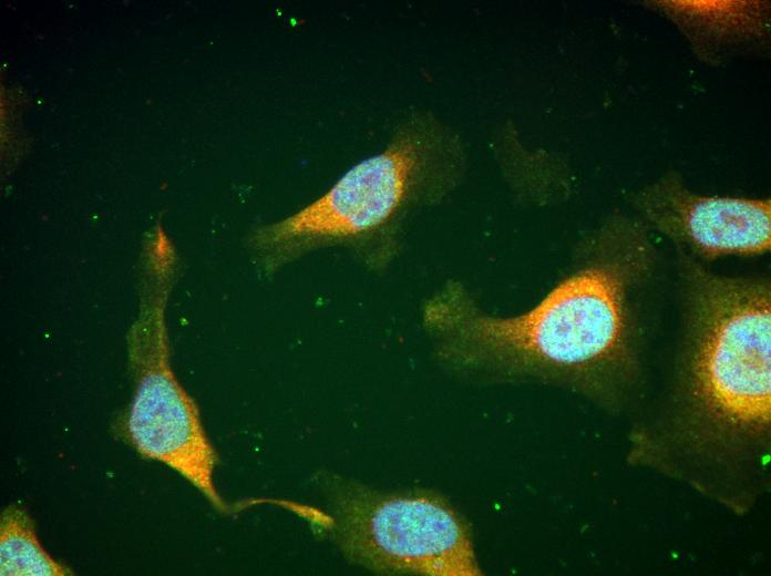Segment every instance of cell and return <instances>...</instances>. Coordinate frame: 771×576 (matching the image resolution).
Returning <instances> with one entry per match:
<instances>
[{"mask_svg":"<svg viewBox=\"0 0 771 576\" xmlns=\"http://www.w3.org/2000/svg\"><path fill=\"white\" fill-rule=\"evenodd\" d=\"M463 164L459 141L435 120L414 115L383 151L354 164L319 197L254 229L249 245L269 274L330 247L382 268L397 254L410 213L450 192Z\"/></svg>","mask_w":771,"mask_h":576,"instance_id":"obj_3","label":"cell"},{"mask_svg":"<svg viewBox=\"0 0 771 576\" xmlns=\"http://www.w3.org/2000/svg\"><path fill=\"white\" fill-rule=\"evenodd\" d=\"M651 244L644 224L615 215L532 308L493 316L453 281L425 301L423 325L439 358L462 373L565 385L615 404L640 370L641 297L656 265Z\"/></svg>","mask_w":771,"mask_h":576,"instance_id":"obj_1","label":"cell"},{"mask_svg":"<svg viewBox=\"0 0 771 576\" xmlns=\"http://www.w3.org/2000/svg\"><path fill=\"white\" fill-rule=\"evenodd\" d=\"M0 575L66 576L74 572L43 548L34 520L24 507L12 504L0 518Z\"/></svg>","mask_w":771,"mask_h":576,"instance_id":"obj_8","label":"cell"},{"mask_svg":"<svg viewBox=\"0 0 771 576\" xmlns=\"http://www.w3.org/2000/svg\"><path fill=\"white\" fill-rule=\"evenodd\" d=\"M634 205L649 226L691 257H755L771 248L769 198L699 195L668 174L640 191Z\"/></svg>","mask_w":771,"mask_h":576,"instance_id":"obj_6","label":"cell"},{"mask_svg":"<svg viewBox=\"0 0 771 576\" xmlns=\"http://www.w3.org/2000/svg\"><path fill=\"white\" fill-rule=\"evenodd\" d=\"M678 272L685 340L658 446L669 443L665 451L740 491L757 482L770 450V280L719 275L683 253Z\"/></svg>","mask_w":771,"mask_h":576,"instance_id":"obj_2","label":"cell"},{"mask_svg":"<svg viewBox=\"0 0 771 576\" xmlns=\"http://www.w3.org/2000/svg\"><path fill=\"white\" fill-rule=\"evenodd\" d=\"M331 483L328 531L351 563L383 575H482L469 524L440 495Z\"/></svg>","mask_w":771,"mask_h":576,"instance_id":"obj_5","label":"cell"},{"mask_svg":"<svg viewBox=\"0 0 771 576\" xmlns=\"http://www.w3.org/2000/svg\"><path fill=\"white\" fill-rule=\"evenodd\" d=\"M176 270L177 255L171 239L163 230L152 233L143 253L138 313L126 337L135 391L123 421L124 438L144 459L174 470L223 514L275 504V498L229 503L215 485L217 452L196 402L171 364L166 308Z\"/></svg>","mask_w":771,"mask_h":576,"instance_id":"obj_4","label":"cell"},{"mask_svg":"<svg viewBox=\"0 0 771 576\" xmlns=\"http://www.w3.org/2000/svg\"><path fill=\"white\" fill-rule=\"evenodd\" d=\"M659 9L697 38L737 40L760 37L767 30L769 4L760 1H657Z\"/></svg>","mask_w":771,"mask_h":576,"instance_id":"obj_7","label":"cell"}]
</instances>
